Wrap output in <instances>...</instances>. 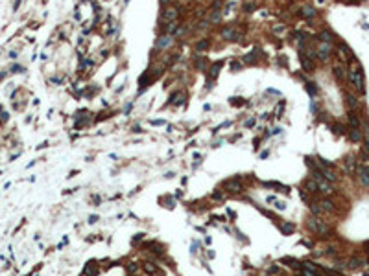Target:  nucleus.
Instances as JSON below:
<instances>
[{
  "label": "nucleus",
  "mask_w": 369,
  "mask_h": 276,
  "mask_svg": "<svg viewBox=\"0 0 369 276\" xmlns=\"http://www.w3.org/2000/svg\"><path fill=\"white\" fill-rule=\"evenodd\" d=\"M349 81L354 85V88L358 92H366V87H364V74L360 70H349Z\"/></svg>",
  "instance_id": "1"
},
{
  "label": "nucleus",
  "mask_w": 369,
  "mask_h": 276,
  "mask_svg": "<svg viewBox=\"0 0 369 276\" xmlns=\"http://www.w3.org/2000/svg\"><path fill=\"white\" fill-rule=\"evenodd\" d=\"M308 228L312 230V232H316V234H327L328 232V226L323 223V221H319V219H316V217H310L307 221Z\"/></svg>",
  "instance_id": "2"
},
{
  "label": "nucleus",
  "mask_w": 369,
  "mask_h": 276,
  "mask_svg": "<svg viewBox=\"0 0 369 276\" xmlns=\"http://www.w3.org/2000/svg\"><path fill=\"white\" fill-rule=\"evenodd\" d=\"M316 54H317V57H319L321 61H328V57L332 55V46H330L328 42H321V44L317 46V52H316Z\"/></svg>",
  "instance_id": "3"
},
{
  "label": "nucleus",
  "mask_w": 369,
  "mask_h": 276,
  "mask_svg": "<svg viewBox=\"0 0 369 276\" xmlns=\"http://www.w3.org/2000/svg\"><path fill=\"white\" fill-rule=\"evenodd\" d=\"M172 42H174V37H172L170 33H164V35H161V37L157 39V50H164V48H168Z\"/></svg>",
  "instance_id": "4"
},
{
  "label": "nucleus",
  "mask_w": 369,
  "mask_h": 276,
  "mask_svg": "<svg viewBox=\"0 0 369 276\" xmlns=\"http://www.w3.org/2000/svg\"><path fill=\"white\" fill-rule=\"evenodd\" d=\"M316 204H317V208H319V214H323V212H334V202L328 201V199H321V201H317Z\"/></svg>",
  "instance_id": "5"
},
{
  "label": "nucleus",
  "mask_w": 369,
  "mask_h": 276,
  "mask_svg": "<svg viewBox=\"0 0 369 276\" xmlns=\"http://www.w3.org/2000/svg\"><path fill=\"white\" fill-rule=\"evenodd\" d=\"M356 171H358V178H360V184L367 188V186H369V171H367V166H360V168H358Z\"/></svg>",
  "instance_id": "6"
},
{
  "label": "nucleus",
  "mask_w": 369,
  "mask_h": 276,
  "mask_svg": "<svg viewBox=\"0 0 369 276\" xmlns=\"http://www.w3.org/2000/svg\"><path fill=\"white\" fill-rule=\"evenodd\" d=\"M222 37L225 40H238L240 39V33L236 30H233V28H224L222 30Z\"/></svg>",
  "instance_id": "7"
},
{
  "label": "nucleus",
  "mask_w": 369,
  "mask_h": 276,
  "mask_svg": "<svg viewBox=\"0 0 369 276\" xmlns=\"http://www.w3.org/2000/svg\"><path fill=\"white\" fill-rule=\"evenodd\" d=\"M224 188H225L227 192L238 193V192L242 190V184H240V182H236V180H227V182H224Z\"/></svg>",
  "instance_id": "8"
},
{
  "label": "nucleus",
  "mask_w": 369,
  "mask_h": 276,
  "mask_svg": "<svg viewBox=\"0 0 369 276\" xmlns=\"http://www.w3.org/2000/svg\"><path fill=\"white\" fill-rule=\"evenodd\" d=\"M177 15H179V11H177L175 7H168V9L164 11L163 17L166 19V22H170V24H172V22H175V20H177Z\"/></svg>",
  "instance_id": "9"
},
{
  "label": "nucleus",
  "mask_w": 369,
  "mask_h": 276,
  "mask_svg": "<svg viewBox=\"0 0 369 276\" xmlns=\"http://www.w3.org/2000/svg\"><path fill=\"white\" fill-rule=\"evenodd\" d=\"M299 59H301V64H303V70H307V72H312V70H314V64H312V59H310V57H307L305 54H301Z\"/></svg>",
  "instance_id": "10"
},
{
  "label": "nucleus",
  "mask_w": 369,
  "mask_h": 276,
  "mask_svg": "<svg viewBox=\"0 0 369 276\" xmlns=\"http://www.w3.org/2000/svg\"><path fill=\"white\" fill-rule=\"evenodd\" d=\"M347 120H349V123H351V129H360V123H362V121H360V118H358L352 111L347 114Z\"/></svg>",
  "instance_id": "11"
},
{
  "label": "nucleus",
  "mask_w": 369,
  "mask_h": 276,
  "mask_svg": "<svg viewBox=\"0 0 369 276\" xmlns=\"http://www.w3.org/2000/svg\"><path fill=\"white\" fill-rule=\"evenodd\" d=\"M345 103H347V107L349 109H356L358 107V99L354 98V94H351V92H345Z\"/></svg>",
  "instance_id": "12"
},
{
  "label": "nucleus",
  "mask_w": 369,
  "mask_h": 276,
  "mask_svg": "<svg viewBox=\"0 0 369 276\" xmlns=\"http://www.w3.org/2000/svg\"><path fill=\"white\" fill-rule=\"evenodd\" d=\"M301 15L305 17V19H314L316 17V9L312 7V6H303L301 7Z\"/></svg>",
  "instance_id": "13"
},
{
  "label": "nucleus",
  "mask_w": 369,
  "mask_h": 276,
  "mask_svg": "<svg viewBox=\"0 0 369 276\" xmlns=\"http://www.w3.org/2000/svg\"><path fill=\"white\" fill-rule=\"evenodd\" d=\"M349 138H351L352 142H360V140L364 138V135H362L360 129H351V131H349Z\"/></svg>",
  "instance_id": "14"
},
{
  "label": "nucleus",
  "mask_w": 369,
  "mask_h": 276,
  "mask_svg": "<svg viewBox=\"0 0 369 276\" xmlns=\"http://www.w3.org/2000/svg\"><path fill=\"white\" fill-rule=\"evenodd\" d=\"M319 39L323 40V42H328V44H330V42L334 40V35H332V31H328V30H323V31L319 33Z\"/></svg>",
  "instance_id": "15"
},
{
  "label": "nucleus",
  "mask_w": 369,
  "mask_h": 276,
  "mask_svg": "<svg viewBox=\"0 0 369 276\" xmlns=\"http://www.w3.org/2000/svg\"><path fill=\"white\" fill-rule=\"evenodd\" d=\"M354 168H356V164H354V157H347V158H345V171H347V173H352V171H354Z\"/></svg>",
  "instance_id": "16"
},
{
  "label": "nucleus",
  "mask_w": 369,
  "mask_h": 276,
  "mask_svg": "<svg viewBox=\"0 0 369 276\" xmlns=\"http://www.w3.org/2000/svg\"><path fill=\"white\" fill-rule=\"evenodd\" d=\"M340 52L343 54V55H347V57H351V59H354V55H352V52H351V48H349L345 42H340Z\"/></svg>",
  "instance_id": "17"
},
{
  "label": "nucleus",
  "mask_w": 369,
  "mask_h": 276,
  "mask_svg": "<svg viewBox=\"0 0 369 276\" xmlns=\"http://www.w3.org/2000/svg\"><path fill=\"white\" fill-rule=\"evenodd\" d=\"M209 46H210V42H209L207 39L205 40H199V42H196V52H205Z\"/></svg>",
  "instance_id": "18"
},
{
  "label": "nucleus",
  "mask_w": 369,
  "mask_h": 276,
  "mask_svg": "<svg viewBox=\"0 0 369 276\" xmlns=\"http://www.w3.org/2000/svg\"><path fill=\"white\" fill-rule=\"evenodd\" d=\"M220 19H222V11H220V9H218V11H212V15H210V22H212V24H218Z\"/></svg>",
  "instance_id": "19"
},
{
  "label": "nucleus",
  "mask_w": 369,
  "mask_h": 276,
  "mask_svg": "<svg viewBox=\"0 0 369 276\" xmlns=\"http://www.w3.org/2000/svg\"><path fill=\"white\" fill-rule=\"evenodd\" d=\"M362 263H364V261H362L360 258H352V259L349 261V267H352V269H354V267H360Z\"/></svg>",
  "instance_id": "20"
},
{
  "label": "nucleus",
  "mask_w": 369,
  "mask_h": 276,
  "mask_svg": "<svg viewBox=\"0 0 369 276\" xmlns=\"http://www.w3.org/2000/svg\"><path fill=\"white\" fill-rule=\"evenodd\" d=\"M220 68H222V63H216V64L212 66V70H210V76H212V78H216V76H218V72H220Z\"/></svg>",
  "instance_id": "21"
},
{
  "label": "nucleus",
  "mask_w": 369,
  "mask_h": 276,
  "mask_svg": "<svg viewBox=\"0 0 369 276\" xmlns=\"http://www.w3.org/2000/svg\"><path fill=\"white\" fill-rule=\"evenodd\" d=\"M334 74H336V78H338V79H343V70H342V66H340V64H336V66H334Z\"/></svg>",
  "instance_id": "22"
},
{
  "label": "nucleus",
  "mask_w": 369,
  "mask_h": 276,
  "mask_svg": "<svg viewBox=\"0 0 369 276\" xmlns=\"http://www.w3.org/2000/svg\"><path fill=\"white\" fill-rule=\"evenodd\" d=\"M184 33H186L184 28H175L174 30V37H184Z\"/></svg>",
  "instance_id": "23"
},
{
  "label": "nucleus",
  "mask_w": 369,
  "mask_h": 276,
  "mask_svg": "<svg viewBox=\"0 0 369 276\" xmlns=\"http://www.w3.org/2000/svg\"><path fill=\"white\" fill-rule=\"evenodd\" d=\"M307 90L310 92V96H312V98H314V96H316V92H317V90H316V85H312V83H307Z\"/></svg>",
  "instance_id": "24"
},
{
  "label": "nucleus",
  "mask_w": 369,
  "mask_h": 276,
  "mask_svg": "<svg viewBox=\"0 0 369 276\" xmlns=\"http://www.w3.org/2000/svg\"><path fill=\"white\" fill-rule=\"evenodd\" d=\"M144 267H146V273H150V274H151V273H155V265H151V263H146Z\"/></svg>",
  "instance_id": "25"
},
{
  "label": "nucleus",
  "mask_w": 369,
  "mask_h": 276,
  "mask_svg": "<svg viewBox=\"0 0 369 276\" xmlns=\"http://www.w3.org/2000/svg\"><path fill=\"white\" fill-rule=\"evenodd\" d=\"M255 7H257V6H255L253 2H249V4H246V7H244V9H246V11H253Z\"/></svg>",
  "instance_id": "26"
},
{
  "label": "nucleus",
  "mask_w": 369,
  "mask_h": 276,
  "mask_svg": "<svg viewBox=\"0 0 369 276\" xmlns=\"http://www.w3.org/2000/svg\"><path fill=\"white\" fill-rule=\"evenodd\" d=\"M268 94H271V96H281V92L275 90V88H268Z\"/></svg>",
  "instance_id": "27"
},
{
  "label": "nucleus",
  "mask_w": 369,
  "mask_h": 276,
  "mask_svg": "<svg viewBox=\"0 0 369 276\" xmlns=\"http://www.w3.org/2000/svg\"><path fill=\"white\" fill-rule=\"evenodd\" d=\"M275 206H277V210H284V208H286V204H284V202H281V201H277V202H275Z\"/></svg>",
  "instance_id": "28"
},
{
  "label": "nucleus",
  "mask_w": 369,
  "mask_h": 276,
  "mask_svg": "<svg viewBox=\"0 0 369 276\" xmlns=\"http://www.w3.org/2000/svg\"><path fill=\"white\" fill-rule=\"evenodd\" d=\"M159 2H161V4H163V6H166V4H168V2H170V0H159Z\"/></svg>",
  "instance_id": "29"
},
{
  "label": "nucleus",
  "mask_w": 369,
  "mask_h": 276,
  "mask_svg": "<svg viewBox=\"0 0 369 276\" xmlns=\"http://www.w3.org/2000/svg\"><path fill=\"white\" fill-rule=\"evenodd\" d=\"M317 2H319V4H323V2H325V0H317Z\"/></svg>",
  "instance_id": "30"
}]
</instances>
